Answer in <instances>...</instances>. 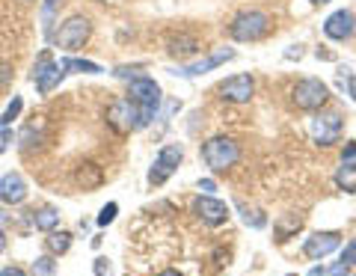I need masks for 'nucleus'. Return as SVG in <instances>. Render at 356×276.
Here are the masks:
<instances>
[{"label":"nucleus","instance_id":"ddd939ff","mask_svg":"<svg viewBox=\"0 0 356 276\" xmlns=\"http://www.w3.org/2000/svg\"><path fill=\"white\" fill-rule=\"evenodd\" d=\"M356 30V15L350 9H339V13H332L327 21H324V33L332 39V42H344L350 39Z\"/></svg>","mask_w":356,"mask_h":276},{"label":"nucleus","instance_id":"f8f14e48","mask_svg":"<svg viewBox=\"0 0 356 276\" xmlns=\"http://www.w3.org/2000/svg\"><path fill=\"white\" fill-rule=\"evenodd\" d=\"M341 247V235L339 232H315L312 238H306L303 252L309 259H327L330 252H336Z\"/></svg>","mask_w":356,"mask_h":276},{"label":"nucleus","instance_id":"a878e982","mask_svg":"<svg viewBox=\"0 0 356 276\" xmlns=\"http://www.w3.org/2000/svg\"><path fill=\"white\" fill-rule=\"evenodd\" d=\"M116 214H119V205L116 202H107L102 208V214H98V226H110L116 220Z\"/></svg>","mask_w":356,"mask_h":276},{"label":"nucleus","instance_id":"7c9ffc66","mask_svg":"<svg viewBox=\"0 0 356 276\" xmlns=\"http://www.w3.org/2000/svg\"><path fill=\"white\" fill-rule=\"evenodd\" d=\"M13 131H9V128H0V154H3L9 146H13Z\"/></svg>","mask_w":356,"mask_h":276},{"label":"nucleus","instance_id":"58836bf2","mask_svg":"<svg viewBox=\"0 0 356 276\" xmlns=\"http://www.w3.org/2000/svg\"><path fill=\"white\" fill-rule=\"evenodd\" d=\"M158 276H181L178 270H163V273H158Z\"/></svg>","mask_w":356,"mask_h":276},{"label":"nucleus","instance_id":"7ed1b4c3","mask_svg":"<svg viewBox=\"0 0 356 276\" xmlns=\"http://www.w3.org/2000/svg\"><path fill=\"white\" fill-rule=\"evenodd\" d=\"M241 158V149L232 137H211L202 143V161L208 163L211 172H226L229 167H235Z\"/></svg>","mask_w":356,"mask_h":276},{"label":"nucleus","instance_id":"e433bc0d","mask_svg":"<svg viewBox=\"0 0 356 276\" xmlns=\"http://www.w3.org/2000/svg\"><path fill=\"white\" fill-rule=\"evenodd\" d=\"M309 276H327V270L324 268H312V273Z\"/></svg>","mask_w":356,"mask_h":276},{"label":"nucleus","instance_id":"a19ab883","mask_svg":"<svg viewBox=\"0 0 356 276\" xmlns=\"http://www.w3.org/2000/svg\"><path fill=\"white\" fill-rule=\"evenodd\" d=\"M102 3H119V0H102Z\"/></svg>","mask_w":356,"mask_h":276},{"label":"nucleus","instance_id":"39448f33","mask_svg":"<svg viewBox=\"0 0 356 276\" xmlns=\"http://www.w3.org/2000/svg\"><path fill=\"white\" fill-rule=\"evenodd\" d=\"M291 102L297 104V110H321L327 102H330V86L318 77H303V81L294 83L291 90Z\"/></svg>","mask_w":356,"mask_h":276},{"label":"nucleus","instance_id":"2f4dec72","mask_svg":"<svg viewBox=\"0 0 356 276\" xmlns=\"http://www.w3.org/2000/svg\"><path fill=\"white\" fill-rule=\"evenodd\" d=\"M9 81H13V69H9V65L3 63V65H0V90H3Z\"/></svg>","mask_w":356,"mask_h":276},{"label":"nucleus","instance_id":"5701e85b","mask_svg":"<svg viewBox=\"0 0 356 276\" xmlns=\"http://www.w3.org/2000/svg\"><path fill=\"white\" fill-rule=\"evenodd\" d=\"M57 3L60 0H44V9H42V30L44 36H54V13H57Z\"/></svg>","mask_w":356,"mask_h":276},{"label":"nucleus","instance_id":"4be33fe9","mask_svg":"<svg viewBox=\"0 0 356 276\" xmlns=\"http://www.w3.org/2000/svg\"><path fill=\"white\" fill-rule=\"evenodd\" d=\"M69 247H72V235H69V232H51L48 250L54 252V256H63V252H69Z\"/></svg>","mask_w":356,"mask_h":276},{"label":"nucleus","instance_id":"dca6fc26","mask_svg":"<svg viewBox=\"0 0 356 276\" xmlns=\"http://www.w3.org/2000/svg\"><path fill=\"white\" fill-rule=\"evenodd\" d=\"M74 184L83 187L86 193H92V190H98V187L104 184V170L98 167V163L86 161V163H81V167L74 170Z\"/></svg>","mask_w":356,"mask_h":276},{"label":"nucleus","instance_id":"f257e3e1","mask_svg":"<svg viewBox=\"0 0 356 276\" xmlns=\"http://www.w3.org/2000/svg\"><path fill=\"white\" fill-rule=\"evenodd\" d=\"M128 98L140 107L143 122L152 125V119L158 116V107H161V86L154 83V77H146V74L134 77L128 86Z\"/></svg>","mask_w":356,"mask_h":276},{"label":"nucleus","instance_id":"412c9836","mask_svg":"<svg viewBox=\"0 0 356 276\" xmlns=\"http://www.w3.org/2000/svg\"><path fill=\"white\" fill-rule=\"evenodd\" d=\"M60 65H63L65 72H83V74H102V72H104L98 63H89V60H74V57L63 60Z\"/></svg>","mask_w":356,"mask_h":276},{"label":"nucleus","instance_id":"393cba45","mask_svg":"<svg viewBox=\"0 0 356 276\" xmlns=\"http://www.w3.org/2000/svg\"><path fill=\"white\" fill-rule=\"evenodd\" d=\"M54 268H57V261H54L51 256H42V259L33 261V273H36V276H51Z\"/></svg>","mask_w":356,"mask_h":276},{"label":"nucleus","instance_id":"a211bd4d","mask_svg":"<svg viewBox=\"0 0 356 276\" xmlns=\"http://www.w3.org/2000/svg\"><path fill=\"white\" fill-rule=\"evenodd\" d=\"M300 226H303V217H300V214H285V217H280V220L273 223L276 241H280V244H285V241L291 238V235H297Z\"/></svg>","mask_w":356,"mask_h":276},{"label":"nucleus","instance_id":"ea45409f","mask_svg":"<svg viewBox=\"0 0 356 276\" xmlns=\"http://www.w3.org/2000/svg\"><path fill=\"white\" fill-rule=\"evenodd\" d=\"M315 6H324V3H332V0H312Z\"/></svg>","mask_w":356,"mask_h":276},{"label":"nucleus","instance_id":"aec40b11","mask_svg":"<svg viewBox=\"0 0 356 276\" xmlns=\"http://www.w3.org/2000/svg\"><path fill=\"white\" fill-rule=\"evenodd\" d=\"M60 223V211L57 208H51V205H44L39 208V211H33V226H36L39 232H54Z\"/></svg>","mask_w":356,"mask_h":276},{"label":"nucleus","instance_id":"1a4fd4ad","mask_svg":"<svg viewBox=\"0 0 356 276\" xmlns=\"http://www.w3.org/2000/svg\"><path fill=\"white\" fill-rule=\"evenodd\" d=\"M217 92L222 102H229V104H247L255 92V81H252V74H232L220 83Z\"/></svg>","mask_w":356,"mask_h":276},{"label":"nucleus","instance_id":"0eeeda50","mask_svg":"<svg viewBox=\"0 0 356 276\" xmlns=\"http://www.w3.org/2000/svg\"><path fill=\"white\" fill-rule=\"evenodd\" d=\"M181 161H184V149L178 146V143H166V146L158 152V158H154V167L149 170V184L161 187L178 167H181Z\"/></svg>","mask_w":356,"mask_h":276},{"label":"nucleus","instance_id":"4c0bfd02","mask_svg":"<svg viewBox=\"0 0 356 276\" xmlns=\"http://www.w3.org/2000/svg\"><path fill=\"white\" fill-rule=\"evenodd\" d=\"M3 250H6V235L0 232V252H3Z\"/></svg>","mask_w":356,"mask_h":276},{"label":"nucleus","instance_id":"20e7f679","mask_svg":"<svg viewBox=\"0 0 356 276\" xmlns=\"http://www.w3.org/2000/svg\"><path fill=\"white\" fill-rule=\"evenodd\" d=\"M89 33H92V24H89V18H86V15H72V18L63 21L60 30L54 33L51 39H54V45H57V48L74 54V51H81V48L86 45Z\"/></svg>","mask_w":356,"mask_h":276},{"label":"nucleus","instance_id":"b1692460","mask_svg":"<svg viewBox=\"0 0 356 276\" xmlns=\"http://www.w3.org/2000/svg\"><path fill=\"white\" fill-rule=\"evenodd\" d=\"M21 107H24V102H21V95H15L13 102H9V107L3 110V113H0V128H9V125H13V119H18Z\"/></svg>","mask_w":356,"mask_h":276},{"label":"nucleus","instance_id":"cd10ccee","mask_svg":"<svg viewBox=\"0 0 356 276\" xmlns=\"http://www.w3.org/2000/svg\"><path fill=\"white\" fill-rule=\"evenodd\" d=\"M341 264H344V268H353V264H356V238L350 241L348 247H344V252H341Z\"/></svg>","mask_w":356,"mask_h":276},{"label":"nucleus","instance_id":"72a5a7b5","mask_svg":"<svg viewBox=\"0 0 356 276\" xmlns=\"http://www.w3.org/2000/svg\"><path fill=\"white\" fill-rule=\"evenodd\" d=\"M199 190H205V193H211V190H217V184H214V179H202V181H199Z\"/></svg>","mask_w":356,"mask_h":276},{"label":"nucleus","instance_id":"f03ea898","mask_svg":"<svg viewBox=\"0 0 356 276\" xmlns=\"http://www.w3.org/2000/svg\"><path fill=\"white\" fill-rule=\"evenodd\" d=\"M229 33L235 42H259L270 33V18H267L261 9H243L232 18Z\"/></svg>","mask_w":356,"mask_h":276},{"label":"nucleus","instance_id":"f3484780","mask_svg":"<svg viewBox=\"0 0 356 276\" xmlns=\"http://www.w3.org/2000/svg\"><path fill=\"white\" fill-rule=\"evenodd\" d=\"M166 51L172 54V57H178V60H184V57H193V54H199V39H193V36H172L170 39V45H166Z\"/></svg>","mask_w":356,"mask_h":276},{"label":"nucleus","instance_id":"2eb2a0df","mask_svg":"<svg viewBox=\"0 0 356 276\" xmlns=\"http://www.w3.org/2000/svg\"><path fill=\"white\" fill-rule=\"evenodd\" d=\"M0 200L6 205H21L27 200V181L21 179L18 172H6L0 179Z\"/></svg>","mask_w":356,"mask_h":276},{"label":"nucleus","instance_id":"4468645a","mask_svg":"<svg viewBox=\"0 0 356 276\" xmlns=\"http://www.w3.org/2000/svg\"><path fill=\"white\" fill-rule=\"evenodd\" d=\"M229 60H235V51H232V48H220V51L211 54V57L199 60V63H193V65H184V69H175L172 74H181V77H196V74H205V72L217 69V65L229 63Z\"/></svg>","mask_w":356,"mask_h":276},{"label":"nucleus","instance_id":"c9c22d12","mask_svg":"<svg viewBox=\"0 0 356 276\" xmlns=\"http://www.w3.org/2000/svg\"><path fill=\"white\" fill-rule=\"evenodd\" d=\"M356 158V143H350L348 149H344V154H341V161H353Z\"/></svg>","mask_w":356,"mask_h":276},{"label":"nucleus","instance_id":"423d86ee","mask_svg":"<svg viewBox=\"0 0 356 276\" xmlns=\"http://www.w3.org/2000/svg\"><path fill=\"white\" fill-rule=\"evenodd\" d=\"M107 125H110V128H116L119 134H131V131L146 128L140 107L134 104L131 98H119V102H113V104L107 107Z\"/></svg>","mask_w":356,"mask_h":276},{"label":"nucleus","instance_id":"bb28decb","mask_svg":"<svg viewBox=\"0 0 356 276\" xmlns=\"http://www.w3.org/2000/svg\"><path fill=\"white\" fill-rule=\"evenodd\" d=\"M243 223L252 226V229H264L267 226V217L261 211H247V208H243Z\"/></svg>","mask_w":356,"mask_h":276},{"label":"nucleus","instance_id":"f704fd0d","mask_svg":"<svg viewBox=\"0 0 356 276\" xmlns=\"http://www.w3.org/2000/svg\"><path fill=\"white\" fill-rule=\"evenodd\" d=\"M0 276H27V273L21 270V268H15V264H13V268H3V270H0Z\"/></svg>","mask_w":356,"mask_h":276},{"label":"nucleus","instance_id":"473e14b6","mask_svg":"<svg viewBox=\"0 0 356 276\" xmlns=\"http://www.w3.org/2000/svg\"><path fill=\"white\" fill-rule=\"evenodd\" d=\"M285 57H288V60H300V57H303V48H300V45L288 48V51H285Z\"/></svg>","mask_w":356,"mask_h":276},{"label":"nucleus","instance_id":"c85d7f7f","mask_svg":"<svg viewBox=\"0 0 356 276\" xmlns=\"http://www.w3.org/2000/svg\"><path fill=\"white\" fill-rule=\"evenodd\" d=\"M339 81L348 83V92H350V98L356 102V77L350 74V69H341V72H339Z\"/></svg>","mask_w":356,"mask_h":276},{"label":"nucleus","instance_id":"c756f323","mask_svg":"<svg viewBox=\"0 0 356 276\" xmlns=\"http://www.w3.org/2000/svg\"><path fill=\"white\" fill-rule=\"evenodd\" d=\"M92 270H95V276H110V261H107L104 256H98V259L92 261Z\"/></svg>","mask_w":356,"mask_h":276},{"label":"nucleus","instance_id":"6ab92c4d","mask_svg":"<svg viewBox=\"0 0 356 276\" xmlns=\"http://www.w3.org/2000/svg\"><path fill=\"white\" fill-rule=\"evenodd\" d=\"M336 187L344 193H356V161H341L336 172Z\"/></svg>","mask_w":356,"mask_h":276},{"label":"nucleus","instance_id":"9b49d317","mask_svg":"<svg viewBox=\"0 0 356 276\" xmlns=\"http://www.w3.org/2000/svg\"><path fill=\"white\" fill-rule=\"evenodd\" d=\"M193 214L208 226H222L229 220V205L214 200L211 193H205V196H199V200L193 202Z\"/></svg>","mask_w":356,"mask_h":276},{"label":"nucleus","instance_id":"9d476101","mask_svg":"<svg viewBox=\"0 0 356 276\" xmlns=\"http://www.w3.org/2000/svg\"><path fill=\"white\" fill-rule=\"evenodd\" d=\"M341 128H344V119L339 113H321L312 122V140L318 146H332V143H339Z\"/></svg>","mask_w":356,"mask_h":276},{"label":"nucleus","instance_id":"6e6552de","mask_svg":"<svg viewBox=\"0 0 356 276\" xmlns=\"http://www.w3.org/2000/svg\"><path fill=\"white\" fill-rule=\"evenodd\" d=\"M63 77H65V69H63L60 63H54L51 51H42L36 65H33V83H36V90L42 95H48L51 90H57Z\"/></svg>","mask_w":356,"mask_h":276}]
</instances>
